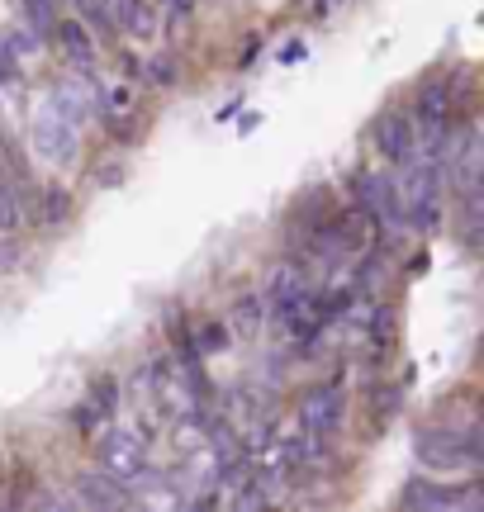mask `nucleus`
Returning a JSON list of instances; mask_svg holds the SVG:
<instances>
[{"label":"nucleus","instance_id":"1","mask_svg":"<svg viewBox=\"0 0 484 512\" xmlns=\"http://www.w3.org/2000/svg\"><path fill=\"white\" fill-rule=\"evenodd\" d=\"M394 185H399V204H404V228L423 233V238L442 233V166L409 157L399 166Z\"/></svg>","mask_w":484,"mask_h":512},{"label":"nucleus","instance_id":"2","mask_svg":"<svg viewBox=\"0 0 484 512\" xmlns=\"http://www.w3.org/2000/svg\"><path fill=\"white\" fill-rule=\"evenodd\" d=\"M418 465H428L437 475H475L484 460V441L475 427H428L413 437Z\"/></svg>","mask_w":484,"mask_h":512},{"label":"nucleus","instance_id":"3","mask_svg":"<svg viewBox=\"0 0 484 512\" xmlns=\"http://www.w3.org/2000/svg\"><path fill=\"white\" fill-rule=\"evenodd\" d=\"M356 204L366 209L375 219V228H380V238L390 247L394 233H404V204H399V185H394V176H385V171H356Z\"/></svg>","mask_w":484,"mask_h":512},{"label":"nucleus","instance_id":"4","mask_svg":"<svg viewBox=\"0 0 484 512\" xmlns=\"http://www.w3.org/2000/svg\"><path fill=\"white\" fill-rule=\"evenodd\" d=\"M399 503L413 512H480L484 508V489L470 484H437V479H409Z\"/></svg>","mask_w":484,"mask_h":512},{"label":"nucleus","instance_id":"5","mask_svg":"<svg viewBox=\"0 0 484 512\" xmlns=\"http://www.w3.org/2000/svg\"><path fill=\"white\" fill-rule=\"evenodd\" d=\"M29 147H34V157L43 166H72L81 157V128L67 124L62 114H53L48 105L34 114V124H29Z\"/></svg>","mask_w":484,"mask_h":512},{"label":"nucleus","instance_id":"6","mask_svg":"<svg viewBox=\"0 0 484 512\" xmlns=\"http://www.w3.org/2000/svg\"><path fill=\"white\" fill-rule=\"evenodd\" d=\"M342 413H347V399H342V384L323 380L314 384L304 399H299V432L314 441H333V432L342 427Z\"/></svg>","mask_w":484,"mask_h":512},{"label":"nucleus","instance_id":"7","mask_svg":"<svg viewBox=\"0 0 484 512\" xmlns=\"http://www.w3.org/2000/svg\"><path fill=\"white\" fill-rule=\"evenodd\" d=\"M95 456H100V470H110L114 479L129 484L133 475L148 470V441L138 432H129V427H110L105 437L95 441Z\"/></svg>","mask_w":484,"mask_h":512},{"label":"nucleus","instance_id":"8","mask_svg":"<svg viewBox=\"0 0 484 512\" xmlns=\"http://www.w3.org/2000/svg\"><path fill=\"white\" fill-rule=\"evenodd\" d=\"M371 138L380 147V157L390 166H404L413 157V119L404 110H385L371 124Z\"/></svg>","mask_w":484,"mask_h":512},{"label":"nucleus","instance_id":"9","mask_svg":"<svg viewBox=\"0 0 484 512\" xmlns=\"http://www.w3.org/2000/svg\"><path fill=\"white\" fill-rule=\"evenodd\" d=\"M76 508H129V484L114 479L110 470H91V475L76 479Z\"/></svg>","mask_w":484,"mask_h":512},{"label":"nucleus","instance_id":"10","mask_svg":"<svg viewBox=\"0 0 484 512\" xmlns=\"http://www.w3.org/2000/svg\"><path fill=\"white\" fill-rule=\"evenodd\" d=\"M48 34H57V48L72 57L76 72H81V76H91V72H95V34L86 29V24H81V19H67V24L57 19Z\"/></svg>","mask_w":484,"mask_h":512},{"label":"nucleus","instance_id":"11","mask_svg":"<svg viewBox=\"0 0 484 512\" xmlns=\"http://www.w3.org/2000/svg\"><path fill=\"white\" fill-rule=\"evenodd\" d=\"M110 19H114V34L138 38V43L157 34V15H152L148 0H110Z\"/></svg>","mask_w":484,"mask_h":512},{"label":"nucleus","instance_id":"12","mask_svg":"<svg viewBox=\"0 0 484 512\" xmlns=\"http://www.w3.org/2000/svg\"><path fill=\"white\" fill-rule=\"evenodd\" d=\"M447 114H451V81L447 76H432L428 86L413 95L409 119L413 124H423V119H447Z\"/></svg>","mask_w":484,"mask_h":512},{"label":"nucleus","instance_id":"13","mask_svg":"<svg viewBox=\"0 0 484 512\" xmlns=\"http://www.w3.org/2000/svg\"><path fill=\"white\" fill-rule=\"evenodd\" d=\"M29 204H34L29 200V185L0 181V228H5V233H19V228L29 223V214H34Z\"/></svg>","mask_w":484,"mask_h":512},{"label":"nucleus","instance_id":"14","mask_svg":"<svg viewBox=\"0 0 484 512\" xmlns=\"http://www.w3.org/2000/svg\"><path fill=\"white\" fill-rule=\"evenodd\" d=\"M261 323H266V299L261 294H242L238 304H233V332L238 337H257Z\"/></svg>","mask_w":484,"mask_h":512},{"label":"nucleus","instance_id":"15","mask_svg":"<svg viewBox=\"0 0 484 512\" xmlns=\"http://www.w3.org/2000/svg\"><path fill=\"white\" fill-rule=\"evenodd\" d=\"M76 15L86 29H95V38H114V19H110V0H72Z\"/></svg>","mask_w":484,"mask_h":512},{"label":"nucleus","instance_id":"16","mask_svg":"<svg viewBox=\"0 0 484 512\" xmlns=\"http://www.w3.org/2000/svg\"><path fill=\"white\" fill-rule=\"evenodd\" d=\"M67 214H72V195L67 190H43V209L34 214V223H43V228H57V223H67Z\"/></svg>","mask_w":484,"mask_h":512},{"label":"nucleus","instance_id":"17","mask_svg":"<svg viewBox=\"0 0 484 512\" xmlns=\"http://www.w3.org/2000/svg\"><path fill=\"white\" fill-rule=\"evenodd\" d=\"M19 10H24V19H29L34 34H48L57 24V0H19Z\"/></svg>","mask_w":484,"mask_h":512},{"label":"nucleus","instance_id":"18","mask_svg":"<svg viewBox=\"0 0 484 512\" xmlns=\"http://www.w3.org/2000/svg\"><path fill=\"white\" fill-rule=\"evenodd\" d=\"M233 347V337H228L224 323H209V328H200V337H195V351L200 356H209V351H228Z\"/></svg>","mask_w":484,"mask_h":512},{"label":"nucleus","instance_id":"19","mask_svg":"<svg viewBox=\"0 0 484 512\" xmlns=\"http://www.w3.org/2000/svg\"><path fill=\"white\" fill-rule=\"evenodd\" d=\"M114 399H119V384H114L110 375H105V380H95V384H91V403H95V408H100V413H105V418H110V413H114Z\"/></svg>","mask_w":484,"mask_h":512},{"label":"nucleus","instance_id":"20","mask_svg":"<svg viewBox=\"0 0 484 512\" xmlns=\"http://www.w3.org/2000/svg\"><path fill=\"white\" fill-rule=\"evenodd\" d=\"M138 76H143L148 86H171V81H176V67H171L167 57H157V62H148V67H138Z\"/></svg>","mask_w":484,"mask_h":512},{"label":"nucleus","instance_id":"21","mask_svg":"<svg viewBox=\"0 0 484 512\" xmlns=\"http://www.w3.org/2000/svg\"><path fill=\"white\" fill-rule=\"evenodd\" d=\"M72 422H76V427H81V432H95V427L105 422V413H100L95 403H81V408H76V413H72Z\"/></svg>","mask_w":484,"mask_h":512},{"label":"nucleus","instance_id":"22","mask_svg":"<svg viewBox=\"0 0 484 512\" xmlns=\"http://www.w3.org/2000/svg\"><path fill=\"white\" fill-rule=\"evenodd\" d=\"M304 57H309L304 43H285V48H280V62H304Z\"/></svg>","mask_w":484,"mask_h":512},{"label":"nucleus","instance_id":"23","mask_svg":"<svg viewBox=\"0 0 484 512\" xmlns=\"http://www.w3.org/2000/svg\"><path fill=\"white\" fill-rule=\"evenodd\" d=\"M242 110V100H228V105H224V110H219V114H214V119H219V124H228V119H233V114H238Z\"/></svg>","mask_w":484,"mask_h":512},{"label":"nucleus","instance_id":"24","mask_svg":"<svg viewBox=\"0 0 484 512\" xmlns=\"http://www.w3.org/2000/svg\"><path fill=\"white\" fill-rule=\"evenodd\" d=\"M5 81H10V62L0 57V86H5Z\"/></svg>","mask_w":484,"mask_h":512}]
</instances>
